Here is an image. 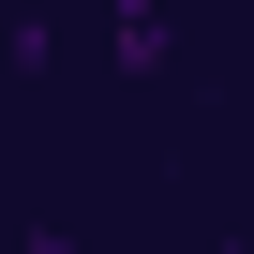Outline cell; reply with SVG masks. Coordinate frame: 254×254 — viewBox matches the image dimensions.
I'll use <instances>...</instances> for the list:
<instances>
[{
	"instance_id": "cell-1",
	"label": "cell",
	"mask_w": 254,
	"mask_h": 254,
	"mask_svg": "<svg viewBox=\"0 0 254 254\" xmlns=\"http://www.w3.org/2000/svg\"><path fill=\"white\" fill-rule=\"evenodd\" d=\"M0 254H30V239H0ZM194 254H224V239H194Z\"/></svg>"
}]
</instances>
